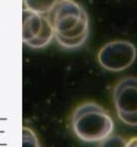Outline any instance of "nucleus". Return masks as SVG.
Here are the masks:
<instances>
[{"mask_svg": "<svg viewBox=\"0 0 137 147\" xmlns=\"http://www.w3.org/2000/svg\"><path fill=\"white\" fill-rule=\"evenodd\" d=\"M59 0H23L26 9L38 14L49 13Z\"/></svg>", "mask_w": 137, "mask_h": 147, "instance_id": "nucleus-6", "label": "nucleus"}, {"mask_svg": "<svg viewBox=\"0 0 137 147\" xmlns=\"http://www.w3.org/2000/svg\"><path fill=\"white\" fill-rule=\"evenodd\" d=\"M126 147H137V137H132L126 143Z\"/></svg>", "mask_w": 137, "mask_h": 147, "instance_id": "nucleus-9", "label": "nucleus"}, {"mask_svg": "<svg viewBox=\"0 0 137 147\" xmlns=\"http://www.w3.org/2000/svg\"><path fill=\"white\" fill-rule=\"evenodd\" d=\"M53 38L51 23L43 14L24 9L22 12V40L32 49H41Z\"/></svg>", "mask_w": 137, "mask_h": 147, "instance_id": "nucleus-5", "label": "nucleus"}, {"mask_svg": "<svg viewBox=\"0 0 137 147\" xmlns=\"http://www.w3.org/2000/svg\"><path fill=\"white\" fill-rule=\"evenodd\" d=\"M53 36L63 49L83 47L89 37L90 21L86 9L75 0H59L49 12Z\"/></svg>", "mask_w": 137, "mask_h": 147, "instance_id": "nucleus-1", "label": "nucleus"}, {"mask_svg": "<svg viewBox=\"0 0 137 147\" xmlns=\"http://www.w3.org/2000/svg\"><path fill=\"white\" fill-rule=\"evenodd\" d=\"M137 49L128 40H113L107 42L99 49L98 59L100 65L109 71H123L134 63Z\"/></svg>", "mask_w": 137, "mask_h": 147, "instance_id": "nucleus-4", "label": "nucleus"}, {"mask_svg": "<svg viewBox=\"0 0 137 147\" xmlns=\"http://www.w3.org/2000/svg\"><path fill=\"white\" fill-rule=\"evenodd\" d=\"M22 147H40L35 133L28 127L22 128Z\"/></svg>", "mask_w": 137, "mask_h": 147, "instance_id": "nucleus-7", "label": "nucleus"}, {"mask_svg": "<svg viewBox=\"0 0 137 147\" xmlns=\"http://www.w3.org/2000/svg\"><path fill=\"white\" fill-rule=\"evenodd\" d=\"M113 104L119 120L137 127V78L125 77L113 89Z\"/></svg>", "mask_w": 137, "mask_h": 147, "instance_id": "nucleus-3", "label": "nucleus"}, {"mask_svg": "<svg viewBox=\"0 0 137 147\" xmlns=\"http://www.w3.org/2000/svg\"><path fill=\"white\" fill-rule=\"evenodd\" d=\"M73 132L81 141L100 143L113 134L114 120L110 113L95 102L79 105L72 115Z\"/></svg>", "mask_w": 137, "mask_h": 147, "instance_id": "nucleus-2", "label": "nucleus"}, {"mask_svg": "<svg viewBox=\"0 0 137 147\" xmlns=\"http://www.w3.org/2000/svg\"><path fill=\"white\" fill-rule=\"evenodd\" d=\"M127 140L121 137L120 135L112 134L100 142V146L99 147H126Z\"/></svg>", "mask_w": 137, "mask_h": 147, "instance_id": "nucleus-8", "label": "nucleus"}]
</instances>
